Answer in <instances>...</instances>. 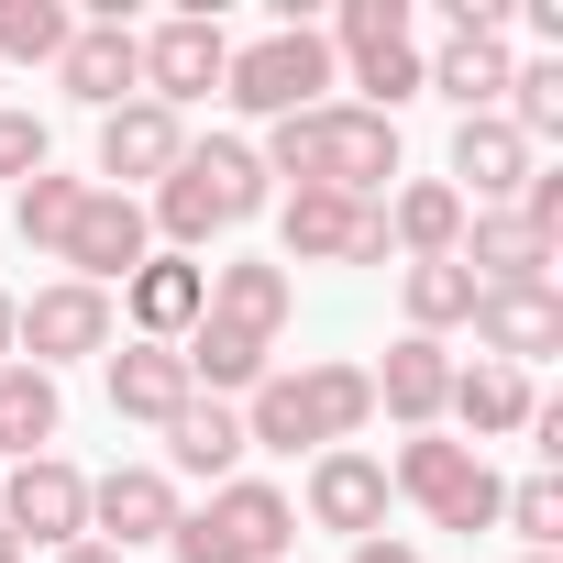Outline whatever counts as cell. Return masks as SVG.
Here are the masks:
<instances>
[{
    "mask_svg": "<svg viewBox=\"0 0 563 563\" xmlns=\"http://www.w3.org/2000/svg\"><path fill=\"white\" fill-rule=\"evenodd\" d=\"M254 166L265 177H299V188H332V199H376L398 177V122H376L365 100H321L299 122H265Z\"/></svg>",
    "mask_w": 563,
    "mask_h": 563,
    "instance_id": "obj_1",
    "label": "cell"
},
{
    "mask_svg": "<svg viewBox=\"0 0 563 563\" xmlns=\"http://www.w3.org/2000/svg\"><path fill=\"white\" fill-rule=\"evenodd\" d=\"M276 199V177L254 166V144H232V133H210V144H188L177 166H166V188H155V232H166V254H199L210 232H232V221H254Z\"/></svg>",
    "mask_w": 563,
    "mask_h": 563,
    "instance_id": "obj_2",
    "label": "cell"
},
{
    "mask_svg": "<svg viewBox=\"0 0 563 563\" xmlns=\"http://www.w3.org/2000/svg\"><path fill=\"white\" fill-rule=\"evenodd\" d=\"M365 420H376L365 365H288V376H265V387H254L243 442H265V453H343Z\"/></svg>",
    "mask_w": 563,
    "mask_h": 563,
    "instance_id": "obj_3",
    "label": "cell"
},
{
    "mask_svg": "<svg viewBox=\"0 0 563 563\" xmlns=\"http://www.w3.org/2000/svg\"><path fill=\"white\" fill-rule=\"evenodd\" d=\"M288 541H299V497L265 475L210 486V508H177V530H166L177 563H288Z\"/></svg>",
    "mask_w": 563,
    "mask_h": 563,
    "instance_id": "obj_4",
    "label": "cell"
},
{
    "mask_svg": "<svg viewBox=\"0 0 563 563\" xmlns=\"http://www.w3.org/2000/svg\"><path fill=\"white\" fill-rule=\"evenodd\" d=\"M387 497H409L431 530H497V464L475 442H442V431H409L398 464H387Z\"/></svg>",
    "mask_w": 563,
    "mask_h": 563,
    "instance_id": "obj_5",
    "label": "cell"
},
{
    "mask_svg": "<svg viewBox=\"0 0 563 563\" xmlns=\"http://www.w3.org/2000/svg\"><path fill=\"white\" fill-rule=\"evenodd\" d=\"M221 100H232V111H254V122H299V111H321V100H332V45H321L310 23H276V34L232 45Z\"/></svg>",
    "mask_w": 563,
    "mask_h": 563,
    "instance_id": "obj_6",
    "label": "cell"
},
{
    "mask_svg": "<svg viewBox=\"0 0 563 563\" xmlns=\"http://www.w3.org/2000/svg\"><path fill=\"white\" fill-rule=\"evenodd\" d=\"M332 78L365 89L376 122H398V100H420V45H409V0H343V23L321 34Z\"/></svg>",
    "mask_w": 563,
    "mask_h": 563,
    "instance_id": "obj_7",
    "label": "cell"
},
{
    "mask_svg": "<svg viewBox=\"0 0 563 563\" xmlns=\"http://www.w3.org/2000/svg\"><path fill=\"white\" fill-rule=\"evenodd\" d=\"M78 354H111V288H78V276H56V288L12 299V365H78Z\"/></svg>",
    "mask_w": 563,
    "mask_h": 563,
    "instance_id": "obj_8",
    "label": "cell"
},
{
    "mask_svg": "<svg viewBox=\"0 0 563 563\" xmlns=\"http://www.w3.org/2000/svg\"><path fill=\"white\" fill-rule=\"evenodd\" d=\"M0 530H12L23 552H34V541H45V552L89 541V475H78L67 453H23L12 475H0Z\"/></svg>",
    "mask_w": 563,
    "mask_h": 563,
    "instance_id": "obj_9",
    "label": "cell"
},
{
    "mask_svg": "<svg viewBox=\"0 0 563 563\" xmlns=\"http://www.w3.org/2000/svg\"><path fill=\"white\" fill-rule=\"evenodd\" d=\"M155 254V221H144V199H122V188H100L89 177V199H78V221H67V243H56V265L78 276V288H122V276Z\"/></svg>",
    "mask_w": 563,
    "mask_h": 563,
    "instance_id": "obj_10",
    "label": "cell"
},
{
    "mask_svg": "<svg viewBox=\"0 0 563 563\" xmlns=\"http://www.w3.org/2000/svg\"><path fill=\"white\" fill-rule=\"evenodd\" d=\"M276 243H288V265H387V221H376V199H332V188H288Z\"/></svg>",
    "mask_w": 563,
    "mask_h": 563,
    "instance_id": "obj_11",
    "label": "cell"
},
{
    "mask_svg": "<svg viewBox=\"0 0 563 563\" xmlns=\"http://www.w3.org/2000/svg\"><path fill=\"white\" fill-rule=\"evenodd\" d=\"M221 78H232V34H221L210 12H177V23L144 34V100H166L177 122H188V100H210Z\"/></svg>",
    "mask_w": 563,
    "mask_h": 563,
    "instance_id": "obj_12",
    "label": "cell"
},
{
    "mask_svg": "<svg viewBox=\"0 0 563 563\" xmlns=\"http://www.w3.org/2000/svg\"><path fill=\"white\" fill-rule=\"evenodd\" d=\"M177 530V475L166 464H111V475H89V541H111L122 563L144 552V541H166Z\"/></svg>",
    "mask_w": 563,
    "mask_h": 563,
    "instance_id": "obj_13",
    "label": "cell"
},
{
    "mask_svg": "<svg viewBox=\"0 0 563 563\" xmlns=\"http://www.w3.org/2000/svg\"><path fill=\"white\" fill-rule=\"evenodd\" d=\"M188 155V122L166 111V100H122V111H100V188H166V166Z\"/></svg>",
    "mask_w": 563,
    "mask_h": 563,
    "instance_id": "obj_14",
    "label": "cell"
},
{
    "mask_svg": "<svg viewBox=\"0 0 563 563\" xmlns=\"http://www.w3.org/2000/svg\"><path fill=\"white\" fill-rule=\"evenodd\" d=\"M453 265L475 276V299H486V288H552L563 243H541L519 210H464V243H453Z\"/></svg>",
    "mask_w": 563,
    "mask_h": 563,
    "instance_id": "obj_15",
    "label": "cell"
},
{
    "mask_svg": "<svg viewBox=\"0 0 563 563\" xmlns=\"http://www.w3.org/2000/svg\"><path fill=\"white\" fill-rule=\"evenodd\" d=\"M56 78H67V100H89V111H122V100H144V34H133L122 12H100V23H78V34H67Z\"/></svg>",
    "mask_w": 563,
    "mask_h": 563,
    "instance_id": "obj_16",
    "label": "cell"
},
{
    "mask_svg": "<svg viewBox=\"0 0 563 563\" xmlns=\"http://www.w3.org/2000/svg\"><path fill=\"white\" fill-rule=\"evenodd\" d=\"M122 310H133V343H188L199 310H210V265L199 254H144L122 276Z\"/></svg>",
    "mask_w": 563,
    "mask_h": 563,
    "instance_id": "obj_17",
    "label": "cell"
},
{
    "mask_svg": "<svg viewBox=\"0 0 563 563\" xmlns=\"http://www.w3.org/2000/svg\"><path fill=\"white\" fill-rule=\"evenodd\" d=\"M530 166H541V155H530L497 111H475V122H453V177H442V188H453L464 210H508V199L530 188Z\"/></svg>",
    "mask_w": 563,
    "mask_h": 563,
    "instance_id": "obj_18",
    "label": "cell"
},
{
    "mask_svg": "<svg viewBox=\"0 0 563 563\" xmlns=\"http://www.w3.org/2000/svg\"><path fill=\"white\" fill-rule=\"evenodd\" d=\"M310 530H343V541H376L387 530V464L365 442L310 453Z\"/></svg>",
    "mask_w": 563,
    "mask_h": 563,
    "instance_id": "obj_19",
    "label": "cell"
},
{
    "mask_svg": "<svg viewBox=\"0 0 563 563\" xmlns=\"http://www.w3.org/2000/svg\"><path fill=\"white\" fill-rule=\"evenodd\" d=\"M475 343H486V365L530 376V354H563V288H486L475 299Z\"/></svg>",
    "mask_w": 563,
    "mask_h": 563,
    "instance_id": "obj_20",
    "label": "cell"
},
{
    "mask_svg": "<svg viewBox=\"0 0 563 563\" xmlns=\"http://www.w3.org/2000/svg\"><path fill=\"white\" fill-rule=\"evenodd\" d=\"M365 387H376V409H387L398 431H442L453 354H442V343H420V332H398V343H387V365H365Z\"/></svg>",
    "mask_w": 563,
    "mask_h": 563,
    "instance_id": "obj_21",
    "label": "cell"
},
{
    "mask_svg": "<svg viewBox=\"0 0 563 563\" xmlns=\"http://www.w3.org/2000/svg\"><path fill=\"white\" fill-rule=\"evenodd\" d=\"M288 310H299V276H288V265H210V310H199V321H221V332H243V343H276Z\"/></svg>",
    "mask_w": 563,
    "mask_h": 563,
    "instance_id": "obj_22",
    "label": "cell"
},
{
    "mask_svg": "<svg viewBox=\"0 0 563 563\" xmlns=\"http://www.w3.org/2000/svg\"><path fill=\"white\" fill-rule=\"evenodd\" d=\"M188 398H199V387H188V354H177V343H122V354H111V420L166 431Z\"/></svg>",
    "mask_w": 563,
    "mask_h": 563,
    "instance_id": "obj_23",
    "label": "cell"
},
{
    "mask_svg": "<svg viewBox=\"0 0 563 563\" xmlns=\"http://www.w3.org/2000/svg\"><path fill=\"white\" fill-rule=\"evenodd\" d=\"M376 221H387V254H409V265H431V254L464 243V199L442 177H409L398 199H376Z\"/></svg>",
    "mask_w": 563,
    "mask_h": 563,
    "instance_id": "obj_24",
    "label": "cell"
},
{
    "mask_svg": "<svg viewBox=\"0 0 563 563\" xmlns=\"http://www.w3.org/2000/svg\"><path fill=\"white\" fill-rule=\"evenodd\" d=\"M166 453H177V475H199V486H232L243 475V409H221V398H188L177 420H166Z\"/></svg>",
    "mask_w": 563,
    "mask_h": 563,
    "instance_id": "obj_25",
    "label": "cell"
},
{
    "mask_svg": "<svg viewBox=\"0 0 563 563\" xmlns=\"http://www.w3.org/2000/svg\"><path fill=\"white\" fill-rule=\"evenodd\" d=\"M530 376L519 365H453V398H442V420H464L475 442H497V431H530Z\"/></svg>",
    "mask_w": 563,
    "mask_h": 563,
    "instance_id": "obj_26",
    "label": "cell"
},
{
    "mask_svg": "<svg viewBox=\"0 0 563 563\" xmlns=\"http://www.w3.org/2000/svg\"><path fill=\"white\" fill-rule=\"evenodd\" d=\"M177 354H188V387H199V398H254V387L276 376V343H243V332H221V321H199Z\"/></svg>",
    "mask_w": 563,
    "mask_h": 563,
    "instance_id": "obj_27",
    "label": "cell"
},
{
    "mask_svg": "<svg viewBox=\"0 0 563 563\" xmlns=\"http://www.w3.org/2000/svg\"><path fill=\"white\" fill-rule=\"evenodd\" d=\"M56 420H67V398H56V376H45V365H0V464L45 453V442H56Z\"/></svg>",
    "mask_w": 563,
    "mask_h": 563,
    "instance_id": "obj_28",
    "label": "cell"
},
{
    "mask_svg": "<svg viewBox=\"0 0 563 563\" xmlns=\"http://www.w3.org/2000/svg\"><path fill=\"white\" fill-rule=\"evenodd\" d=\"M398 299H409V332H420V343H442V332H464V321H475V276H464L453 254H431V265H398Z\"/></svg>",
    "mask_w": 563,
    "mask_h": 563,
    "instance_id": "obj_29",
    "label": "cell"
},
{
    "mask_svg": "<svg viewBox=\"0 0 563 563\" xmlns=\"http://www.w3.org/2000/svg\"><path fill=\"white\" fill-rule=\"evenodd\" d=\"M497 122L541 155L552 133H563V56H541V67H508V100H497Z\"/></svg>",
    "mask_w": 563,
    "mask_h": 563,
    "instance_id": "obj_30",
    "label": "cell"
},
{
    "mask_svg": "<svg viewBox=\"0 0 563 563\" xmlns=\"http://www.w3.org/2000/svg\"><path fill=\"white\" fill-rule=\"evenodd\" d=\"M78 199H89V177H56V166H45V177H23V188H12V232H23L34 254H56V243H67V221H78Z\"/></svg>",
    "mask_w": 563,
    "mask_h": 563,
    "instance_id": "obj_31",
    "label": "cell"
},
{
    "mask_svg": "<svg viewBox=\"0 0 563 563\" xmlns=\"http://www.w3.org/2000/svg\"><path fill=\"white\" fill-rule=\"evenodd\" d=\"M67 0H0V56H23V67H56L67 56Z\"/></svg>",
    "mask_w": 563,
    "mask_h": 563,
    "instance_id": "obj_32",
    "label": "cell"
},
{
    "mask_svg": "<svg viewBox=\"0 0 563 563\" xmlns=\"http://www.w3.org/2000/svg\"><path fill=\"white\" fill-rule=\"evenodd\" d=\"M497 530H519L530 552H552V541H563V475H552V464H541V475H519V486L497 497Z\"/></svg>",
    "mask_w": 563,
    "mask_h": 563,
    "instance_id": "obj_33",
    "label": "cell"
},
{
    "mask_svg": "<svg viewBox=\"0 0 563 563\" xmlns=\"http://www.w3.org/2000/svg\"><path fill=\"white\" fill-rule=\"evenodd\" d=\"M45 155H56V144H45V122H34V111H12V100H0V177L23 188V177H45Z\"/></svg>",
    "mask_w": 563,
    "mask_h": 563,
    "instance_id": "obj_34",
    "label": "cell"
},
{
    "mask_svg": "<svg viewBox=\"0 0 563 563\" xmlns=\"http://www.w3.org/2000/svg\"><path fill=\"white\" fill-rule=\"evenodd\" d=\"M343 563H420V541H398V530H376V541H354Z\"/></svg>",
    "mask_w": 563,
    "mask_h": 563,
    "instance_id": "obj_35",
    "label": "cell"
},
{
    "mask_svg": "<svg viewBox=\"0 0 563 563\" xmlns=\"http://www.w3.org/2000/svg\"><path fill=\"white\" fill-rule=\"evenodd\" d=\"M56 563H122V552H111V541H67Z\"/></svg>",
    "mask_w": 563,
    "mask_h": 563,
    "instance_id": "obj_36",
    "label": "cell"
},
{
    "mask_svg": "<svg viewBox=\"0 0 563 563\" xmlns=\"http://www.w3.org/2000/svg\"><path fill=\"white\" fill-rule=\"evenodd\" d=\"M0 365H12V299H0Z\"/></svg>",
    "mask_w": 563,
    "mask_h": 563,
    "instance_id": "obj_37",
    "label": "cell"
},
{
    "mask_svg": "<svg viewBox=\"0 0 563 563\" xmlns=\"http://www.w3.org/2000/svg\"><path fill=\"white\" fill-rule=\"evenodd\" d=\"M0 563H23V541H12V530H0Z\"/></svg>",
    "mask_w": 563,
    "mask_h": 563,
    "instance_id": "obj_38",
    "label": "cell"
},
{
    "mask_svg": "<svg viewBox=\"0 0 563 563\" xmlns=\"http://www.w3.org/2000/svg\"><path fill=\"white\" fill-rule=\"evenodd\" d=\"M519 563H552V552H519Z\"/></svg>",
    "mask_w": 563,
    "mask_h": 563,
    "instance_id": "obj_39",
    "label": "cell"
}]
</instances>
